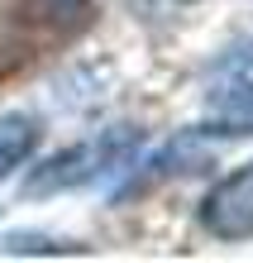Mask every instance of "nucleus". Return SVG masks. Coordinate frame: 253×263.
<instances>
[{"instance_id":"f257e3e1","label":"nucleus","mask_w":253,"mask_h":263,"mask_svg":"<svg viewBox=\"0 0 253 263\" xmlns=\"http://www.w3.org/2000/svg\"><path fill=\"white\" fill-rule=\"evenodd\" d=\"M201 225L225 244L253 239V163H244L239 173H229L225 182H215L201 201Z\"/></svg>"},{"instance_id":"f03ea898","label":"nucleus","mask_w":253,"mask_h":263,"mask_svg":"<svg viewBox=\"0 0 253 263\" xmlns=\"http://www.w3.org/2000/svg\"><path fill=\"white\" fill-rule=\"evenodd\" d=\"M115 158H120V144H115V134H105L96 144H82V148H67V153H57V158H48L24 182V192L38 196V192H57V187H72V182H86V177H96L101 167H110Z\"/></svg>"},{"instance_id":"7ed1b4c3","label":"nucleus","mask_w":253,"mask_h":263,"mask_svg":"<svg viewBox=\"0 0 253 263\" xmlns=\"http://www.w3.org/2000/svg\"><path fill=\"white\" fill-rule=\"evenodd\" d=\"M205 134H253V82L215 91L210 115H205Z\"/></svg>"},{"instance_id":"20e7f679","label":"nucleus","mask_w":253,"mask_h":263,"mask_svg":"<svg viewBox=\"0 0 253 263\" xmlns=\"http://www.w3.org/2000/svg\"><path fill=\"white\" fill-rule=\"evenodd\" d=\"M38 144V125L29 115H5L0 120V177H10Z\"/></svg>"},{"instance_id":"39448f33","label":"nucleus","mask_w":253,"mask_h":263,"mask_svg":"<svg viewBox=\"0 0 253 263\" xmlns=\"http://www.w3.org/2000/svg\"><path fill=\"white\" fill-rule=\"evenodd\" d=\"M38 5H48V10H57V14H72L76 5H86V0H38Z\"/></svg>"}]
</instances>
